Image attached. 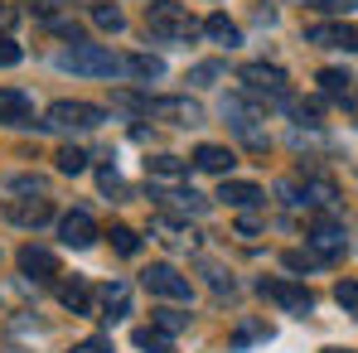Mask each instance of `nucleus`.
I'll return each instance as SVG.
<instances>
[{"label":"nucleus","mask_w":358,"mask_h":353,"mask_svg":"<svg viewBox=\"0 0 358 353\" xmlns=\"http://www.w3.org/2000/svg\"><path fill=\"white\" fill-rule=\"evenodd\" d=\"M59 68L63 73H83V78H117V73H126V59H117L102 44H73V49L59 54Z\"/></svg>","instance_id":"obj_1"},{"label":"nucleus","mask_w":358,"mask_h":353,"mask_svg":"<svg viewBox=\"0 0 358 353\" xmlns=\"http://www.w3.org/2000/svg\"><path fill=\"white\" fill-rule=\"evenodd\" d=\"M107 112L102 107H92V102H54L49 107V117L39 121L44 131H92V126H102Z\"/></svg>","instance_id":"obj_2"},{"label":"nucleus","mask_w":358,"mask_h":353,"mask_svg":"<svg viewBox=\"0 0 358 353\" xmlns=\"http://www.w3.org/2000/svg\"><path fill=\"white\" fill-rule=\"evenodd\" d=\"M150 34H160V39H194L203 24H194L184 10H179V0H155L150 5Z\"/></svg>","instance_id":"obj_3"},{"label":"nucleus","mask_w":358,"mask_h":353,"mask_svg":"<svg viewBox=\"0 0 358 353\" xmlns=\"http://www.w3.org/2000/svg\"><path fill=\"white\" fill-rule=\"evenodd\" d=\"M141 286L150 295H160V300H189V276H179L175 266H165V261L145 266L141 271Z\"/></svg>","instance_id":"obj_4"},{"label":"nucleus","mask_w":358,"mask_h":353,"mask_svg":"<svg viewBox=\"0 0 358 353\" xmlns=\"http://www.w3.org/2000/svg\"><path fill=\"white\" fill-rule=\"evenodd\" d=\"M344 247H349V237H344V228H339L334 218H315V223H310V252H315L320 261H339Z\"/></svg>","instance_id":"obj_5"},{"label":"nucleus","mask_w":358,"mask_h":353,"mask_svg":"<svg viewBox=\"0 0 358 353\" xmlns=\"http://www.w3.org/2000/svg\"><path fill=\"white\" fill-rule=\"evenodd\" d=\"M242 82H247L252 92H271L276 102L291 97V82H286V73H281L276 63H247V68H242Z\"/></svg>","instance_id":"obj_6"},{"label":"nucleus","mask_w":358,"mask_h":353,"mask_svg":"<svg viewBox=\"0 0 358 353\" xmlns=\"http://www.w3.org/2000/svg\"><path fill=\"white\" fill-rule=\"evenodd\" d=\"M145 112L155 121H175V126H199L203 121V107L194 97H155V102H145Z\"/></svg>","instance_id":"obj_7"},{"label":"nucleus","mask_w":358,"mask_h":353,"mask_svg":"<svg viewBox=\"0 0 358 353\" xmlns=\"http://www.w3.org/2000/svg\"><path fill=\"white\" fill-rule=\"evenodd\" d=\"M257 291L266 295V300H276L281 310H291V315H310L315 310V295L305 291L300 281H262Z\"/></svg>","instance_id":"obj_8"},{"label":"nucleus","mask_w":358,"mask_h":353,"mask_svg":"<svg viewBox=\"0 0 358 353\" xmlns=\"http://www.w3.org/2000/svg\"><path fill=\"white\" fill-rule=\"evenodd\" d=\"M223 117L233 121V131H238L242 141H247V145H252V150H266V131H262V126H257V112H247V107H242L238 97H233V102H228V107H223Z\"/></svg>","instance_id":"obj_9"},{"label":"nucleus","mask_w":358,"mask_h":353,"mask_svg":"<svg viewBox=\"0 0 358 353\" xmlns=\"http://www.w3.org/2000/svg\"><path fill=\"white\" fill-rule=\"evenodd\" d=\"M59 237H63V247H78V252H83V247L97 242V223H92L83 208H78V213H63L59 218Z\"/></svg>","instance_id":"obj_10"},{"label":"nucleus","mask_w":358,"mask_h":353,"mask_svg":"<svg viewBox=\"0 0 358 353\" xmlns=\"http://www.w3.org/2000/svg\"><path fill=\"white\" fill-rule=\"evenodd\" d=\"M5 213H10V223H20V228H39V223L54 218V203H49V199H10Z\"/></svg>","instance_id":"obj_11"},{"label":"nucleus","mask_w":358,"mask_h":353,"mask_svg":"<svg viewBox=\"0 0 358 353\" xmlns=\"http://www.w3.org/2000/svg\"><path fill=\"white\" fill-rule=\"evenodd\" d=\"M0 126H34V102L20 87H0Z\"/></svg>","instance_id":"obj_12"},{"label":"nucleus","mask_w":358,"mask_h":353,"mask_svg":"<svg viewBox=\"0 0 358 353\" xmlns=\"http://www.w3.org/2000/svg\"><path fill=\"white\" fill-rule=\"evenodd\" d=\"M20 271H24L29 281H54V276H59V257L44 252V247H24V252H20Z\"/></svg>","instance_id":"obj_13"},{"label":"nucleus","mask_w":358,"mask_h":353,"mask_svg":"<svg viewBox=\"0 0 358 353\" xmlns=\"http://www.w3.org/2000/svg\"><path fill=\"white\" fill-rule=\"evenodd\" d=\"M194 165H199V170H208V175H233V165H238V155H233V150H228V145H213V141H203V145H199V150H194Z\"/></svg>","instance_id":"obj_14"},{"label":"nucleus","mask_w":358,"mask_h":353,"mask_svg":"<svg viewBox=\"0 0 358 353\" xmlns=\"http://www.w3.org/2000/svg\"><path fill=\"white\" fill-rule=\"evenodd\" d=\"M305 39H310V44H339V49H354L358 54V29L354 24H310Z\"/></svg>","instance_id":"obj_15"},{"label":"nucleus","mask_w":358,"mask_h":353,"mask_svg":"<svg viewBox=\"0 0 358 353\" xmlns=\"http://www.w3.org/2000/svg\"><path fill=\"white\" fill-rule=\"evenodd\" d=\"M121 315H131V286L126 281H107L102 286V319L117 324Z\"/></svg>","instance_id":"obj_16"},{"label":"nucleus","mask_w":358,"mask_h":353,"mask_svg":"<svg viewBox=\"0 0 358 353\" xmlns=\"http://www.w3.org/2000/svg\"><path fill=\"white\" fill-rule=\"evenodd\" d=\"M218 199H223V203H233V208H257V203H262V189H257L252 179H223Z\"/></svg>","instance_id":"obj_17"},{"label":"nucleus","mask_w":358,"mask_h":353,"mask_svg":"<svg viewBox=\"0 0 358 353\" xmlns=\"http://www.w3.org/2000/svg\"><path fill=\"white\" fill-rule=\"evenodd\" d=\"M150 199H160L165 208H179V213H208V199L203 194H194V189H165V194H150Z\"/></svg>","instance_id":"obj_18"},{"label":"nucleus","mask_w":358,"mask_h":353,"mask_svg":"<svg viewBox=\"0 0 358 353\" xmlns=\"http://www.w3.org/2000/svg\"><path fill=\"white\" fill-rule=\"evenodd\" d=\"M203 34H208L213 44H223V49H238V44H242L238 24H233L228 15H208V20H203Z\"/></svg>","instance_id":"obj_19"},{"label":"nucleus","mask_w":358,"mask_h":353,"mask_svg":"<svg viewBox=\"0 0 358 353\" xmlns=\"http://www.w3.org/2000/svg\"><path fill=\"white\" fill-rule=\"evenodd\" d=\"M59 305L73 310V315H92V291H87L83 281H63L59 286Z\"/></svg>","instance_id":"obj_20"},{"label":"nucleus","mask_w":358,"mask_h":353,"mask_svg":"<svg viewBox=\"0 0 358 353\" xmlns=\"http://www.w3.org/2000/svg\"><path fill=\"white\" fill-rule=\"evenodd\" d=\"M145 175H150V179H170V184H175V179L189 175V160H179V155H150V160H145Z\"/></svg>","instance_id":"obj_21"},{"label":"nucleus","mask_w":358,"mask_h":353,"mask_svg":"<svg viewBox=\"0 0 358 353\" xmlns=\"http://www.w3.org/2000/svg\"><path fill=\"white\" fill-rule=\"evenodd\" d=\"M305 203H315V208H334V203H339L334 179H305Z\"/></svg>","instance_id":"obj_22"},{"label":"nucleus","mask_w":358,"mask_h":353,"mask_svg":"<svg viewBox=\"0 0 358 353\" xmlns=\"http://www.w3.org/2000/svg\"><path fill=\"white\" fill-rule=\"evenodd\" d=\"M126 73H131V78H141V82H150V78H160V73H165V63L150 59V54H126Z\"/></svg>","instance_id":"obj_23"},{"label":"nucleus","mask_w":358,"mask_h":353,"mask_svg":"<svg viewBox=\"0 0 358 353\" xmlns=\"http://www.w3.org/2000/svg\"><path fill=\"white\" fill-rule=\"evenodd\" d=\"M155 233H160V242H170V247H194V233L184 223H175V218H155Z\"/></svg>","instance_id":"obj_24"},{"label":"nucleus","mask_w":358,"mask_h":353,"mask_svg":"<svg viewBox=\"0 0 358 353\" xmlns=\"http://www.w3.org/2000/svg\"><path fill=\"white\" fill-rule=\"evenodd\" d=\"M54 160H59L63 175H83V170H87V150H83V145H63Z\"/></svg>","instance_id":"obj_25"},{"label":"nucleus","mask_w":358,"mask_h":353,"mask_svg":"<svg viewBox=\"0 0 358 353\" xmlns=\"http://www.w3.org/2000/svg\"><path fill=\"white\" fill-rule=\"evenodd\" d=\"M349 82H354V78H349L344 68H320V87H324L329 97H344V92H349Z\"/></svg>","instance_id":"obj_26"},{"label":"nucleus","mask_w":358,"mask_h":353,"mask_svg":"<svg viewBox=\"0 0 358 353\" xmlns=\"http://www.w3.org/2000/svg\"><path fill=\"white\" fill-rule=\"evenodd\" d=\"M92 24H97V29H107V34H117L121 24H126V15H121L117 5H92Z\"/></svg>","instance_id":"obj_27"},{"label":"nucleus","mask_w":358,"mask_h":353,"mask_svg":"<svg viewBox=\"0 0 358 353\" xmlns=\"http://www.w3.org/2000/svg\"><path fill=\"white\" fill-rule=\"evenodd\" d=\"M136 349H150V353H170V334H160L155 324H150V329H136Z\"/></svg>","instance_id":"obj_28"},{"label":"nucleus","mask_w":358,"mask_h":353,"mask_svg":"<svg viewBox=\"0 0 358 353\" xmlns=\"http://www.w3.org/2000/svg\"><path fill=\"white\" fill-rule=\"evenodd\" d=\"M107 237H112V247H117L121 257H136V252H141V237L131 233L126 223H117V228H112V233H107Z\"/></svg>","instance_id":"obj_29"},{"label":"nucleus","mask_w":358,"mask_h":353,"mask_svg":"<svg viewBox=\"0 0 358 353\" xmlns=\"http://www.w3.org/2000/svg\"><path fill=\"white\" fill-rule=\"evenodd\" d=\"M160 334H179L184 324H189V315H179V310H155V319H150Z\"/></svg>","instance_id":"obj_30"},{"label":"nucleus","mask_w":358,"mask_h":353,"mask_svg":"<svg viewBox=\"0 0 358 353\" xmlns=\"http://www.w3.org/2000/svg\"><path fill=\"white\" fill-rule=\"evenodd\" d=\"M223 78V63H199V68H189V82L194 87H213Z\"/></svg>","instance_id":"obj_31"},{"label":"nucleus","mask_w":358,"mask_h":353,"mask_svg":"<svg viewBox=\"0 0 358 353\" xmlns=\"http://www.w3.org/2000/svg\"><path fill=\"white\" fill-rule=\"evenodd\" d=\"M286 266H291V271H315V266H324V261H320L315 252H286Z\"/></svg>","instance_id":"obj_32"},{"label":"nucleus","mask_w":358,"mask_h":353,"mask_svg":"<svg viewBox=\"0 0 358 353\" xmlns=\"http://www.w3.org/2000/svg\"><path fill=\"white\" fill-rule=\"evenodd\" d=\"M334 300L349 305V310H358V281H339V286H334Z\"/></svg>","instance_id":"obj_33"},{"label":"nucleus","mask_w":358,"mask_h":353,"mask_svg":"<svg viewBox=\"0 0 358 353\" xmlns=\"http://www.w3.org/2000/svg\"><path fill=\"white\" fill-rule=\"evenodd\" d=\"M20 59H24V54H20V44L0 34V68H15V63H20Z\"/></svg>","instance_id":"obj_34"},{"label":"nucleus","mask_w":358,"mask_h":353,"mask_svg":"<svg viewBox=\"0 0 358 353\" xmlns=\"http://www.w3.org/2000/svg\"><path fill=\"white\" fill-rule=\"evenodd\" d=\"M24 5H29L39 20H59V5H63V0H24Z\"/></svg>","instance_id":"obj_35"},{"label":"nucleus","mask_w":358,"mask_h":353,"mask_svg":"<svg viewBox=\"0 0 358 353\" xmlns=\"http://www.w3.org/2000/svg\"><path fill=\"white\" fill-rule=\"evenodd\" d=\"M10 189H15V194H44V179L20 175V179H10Z\"/></svg>","instance_id":"obj_36"},{"label":"nucleus","mask_w":358,"mask_h":353,"mask_svg":"<svg viewBox=\"0 0 358 353\" xmlns=\"http://www.w3.org/2000/svg\"><path fill=\"white\" fill-rule=\"evenodd\" d=\"M97 184H102L107 194H117V189H121V175L112 170V165H102V170H97Z\"/></svg>","instance_id":"obj_37"},{"label":"nucleus","mask_w":358,"mask_h":353,"mask_svg":"<svg viewBox=\"0 0 358 353\" xmlns=\"http://www.w3.org/2000/svg\"><path fill=\"white\" fill-rule=\"evenodd\" d=\"M320 10H329V15H354L358 0H320Z\"/></svg>","instance_id":"obj_38"},{"label":"nucleus","mask_w":358,"mask_h":353,"mask_svg":"<svg viewBox=\"0 0 358 353\" xmlns=\"http://www.w3.org/2000/svg\"><path fill=\"white\" fill-rule=\"evenodd\" d=\"M266 334H271V329H262V324H247V329H238V339H233V344H252V339H266Z\"/></svg>","instance_id":"obj_39"},{"label":"nucleus","mask_w":358,"mask_h":353,"mask_svg":"<svg viewBox=\"0 0 358 353\" xmlns=\"http://www.w3.org/2000/svg\"><path fill=\"white\" fill-rule=\"evenodd\" d=\"M73 353H112V339H83Z\"/></svg>","instance_id":"obj_40"},{"label":"nucleus","mask_w":358,"mask_h":353,"mask_svg":"<svg viewBox=\"0 0 358 353\" xmlns=\"http://www.w3.org/2000/svg\"><path fill=\"white\" fill-rule=\"evenodd\" d=\"M238 233L242 237H257V233H262V223H257L252 213H242V218H238Z\"/></svg>","instance_id":"obj_41"},{"label":"nucleus","mask_w":358,"mask_h":353,"mask_svg":"<svg viewBox=\"0 0 358 353\" xmlns=\"http://www.w3.org/2000/svg\"><path fill=\"white\" fill-rule=\"evenodd\" d=\"M10 24H15V10H5V5H0V29H10Z\"/></svg>","instance_id":"obj_42"},{"label":"nucleus","mask_w":358,"mask_h":353,"mask_svg":"<svg viewBox=\"0 0 358 353\" xmlns=\"http://www.w3.org/2000/svg\"><path fill=\"white\" fill-rule=\"evenodd\" d=\"M324 353H354V349H324Z\"/></svg>","instance_id":"obj_43"}]
</instances>
